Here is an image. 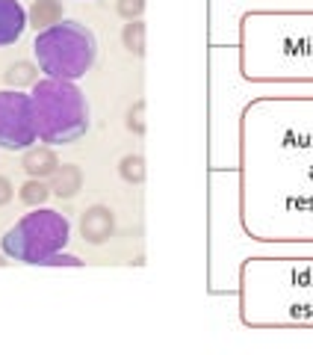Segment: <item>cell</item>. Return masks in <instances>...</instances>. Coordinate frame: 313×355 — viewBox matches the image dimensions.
<instances>
[{
    "mask_svg": "<svg viewBox=\"0 0 313 355\" xmlns=\"http://www.w3.org/2000/svg\"><path fill=\"white\" fill-rule=\"evenodd\" d=\"M240 222L257 243L313 249V86L245 104Z\"/></svg>",
    "mask_w": 313,
    "mask_h": 355,
    "instance_id": "6da1fadb",
    "label": "cell"
},
{
    "mask_svg": "<svg viewBox=\"0 0 313 355\" xmlns=\"http://www.w3.org/2000/svg\"><path fill=\"white\" fill-rule=\"evenodd\" d=\"M237 48L245 80L313 86V9H251L240 21Z\"/></svg>",
    "mask_w": 313,
    "mask_h": 355,
    "instance_id": "7a4b0ae2",
    "label": "cell"
},
{
    "mask_svg": "<svg viewBox=\"0 0 313 355\" xmlns=\"http://www.w3.org/2000/svg\"><path fill=\"white\" fill-rule=\"evenodd\" d=\"M240 317L251 329H313V249L245 258Z\"/></svg>",
    "mask_w": 313,
    "mask_h": 355,
    "instance_id": "3957f363",
    "label": "cell"
},
{
    "mask_svg": "<svg viewBox=\"0 0 313 355\" xmlns=\"http://www.w3.org/2000/svg\"><path fill=\"white\" fill-rule=\"evenodd\" d=\"M33 110H36V130L44 146H71L83 139L92 119H89L86 92L74 80L42 77L33 86Z\"/></svg>",
    "mask_w": 313,
    "mask_h": 355,
    "instance_id": "277c9868",
    "label": "cell"
},
{
    "mask_svg": "<svg viewBox=\"0 0 313 355\" xmlns=\"http://www.w3.org/2000/svg\"><path fill=\"white\" fill-rule=\"evenodd\" d=\"M33 53L44 77L77 83L80 77H86V71H92L98 60V36L83 21L62 18L60 24L36 33Z\"/></svg>",
    "mask_w": 313,
    "mask_h": 355,
    "instance_id": "5b68a950",
    "label": "cell"
},
{
    "mask_svg": "<svg viewBox=\"0 0 313 355\" xmlns=\"http://www.w3.org/2000/svg\"><path fill=\"white\" fill-rule=\"evenodd\" d=\"M69 240H71L69 216L53 207H33V214H24L0 237V252L9 261L42 266L44 258H51L53 252L69 246Z\"/></svg>",
    "mask_w": 313,
    "mask_h": 355,
    "instance_id": "8992f818",
    "label": "cell"
},
{
    "mask_svg": "<svg viewBox=\"0 0 313 355\" xmlns=\"http://www.w3.org/2000/svg\"><path fill=\"white\" fill-rule=\"evenodd\" d=\"M39 142L36 110L24 89H0V148L27 151Z\"/></svg>",
    "mask_w": 313,
    "mask_h": 355,
    "instance_id": "52a82bcc",
    "label": "cell"
},
{
    "mask_svg": "<svg viewBox=\"0 0 313 355\" xmlns=\"http://www.w3.org/2000/svg\"><path fill=\"white\" fill-rule=\"evenodd\" d=\"M113 231H116V216L109 207L92 205L80 214V234L86 243H92V246H104V243L113 237Z\"/></svg>",
    "mask_w": 313,
    "mask_h": 355,
    "instance_id": "ba28073f",
    "label": "cell"
},
{
    "mask_svg": "<svg viewBox=\"0 0 313 355\" xmlns=\"http://www.w3.org/2000/svg\"><path fill=\"white\" fill-rule=\"evenodd\" d=\"M30 27L27 9L21 6V0H0V48L15 44L24 30Z\"/></svg>",
    "mask_w": 313,
    "mask_h": 355,
    "instance_id": "9c48e42d",
    "label": "cell"
},
{
    "mask_svg": "<svg viewBox=\"0 0 313 355\" xmlns=\"http://www.w3.org/2000/svg\"><path fill=\"white\" fill-rule=\"evenodd\" d=\"M60 157L57 151H53V146H30L24 151V157H21V169H24L30 178H51L53 172L60 169Z\"/></svg>",
    "mask_w": 313,
    "mask_h": 355,
    "instance_id": "30bf717a",
    "label": "cell"
},
{
    "mask_svg": "<svg viewBox=\"0 0 313 355\" xmlns=\"http://www.w3.org/2000/svg\"><path fill=\"white\" fill-rule=\"evenodd\" d=\"M62 18H65L62 0H33V6L27 9V21H30V27L36 30V33L48 30L53 24H60Z\"/></svg>",
    "mask_w": 313,
    "mask_h": 355,
    "instance_id": "8fae6325",
    "label": "cell"
},
{
    "mask_svg": "<svg viewBox=\"0 0 313 355\" xmlns=\"http://www.w3.org/2000/svg\"><path fill=\"white\" fill-rule=\"evenodd\" d=\"M83 190V172L74 163H62L57 172L51 175V193L57 198H74Z\"/></svg>",
    "mask_w": 313,
    "mask_h": 355,
    "instance_id": "7c38bea8",
    "label": "cell"
},
{
    "mask_svg": "<svg viewBox=\"0 0 313 355\" xmlns=\"http://www.w3.org/2000/svg\"><path fill=\"white\" fill-rule=\"evenodd\" d=\"M3 80H6L9 89H33L39 83V65L30 62V60H18L6 69Z\"/></svg>",
    "mask_w": 313,
    "mask_h": 355,
    "instance_id": "4fadbf2b",
    "label": "cell"
},
{
    "mask_svg": "<svg viewBox=\"0 0 313 355\" xmlns=\"http://www.w3.org/2000/svg\"><path fill=\"white\" fill-rule=\"evenodd\" d=\"M18 198L24 202L27 207H44V202L51 198V187L42 181V178H30L27 184H21Z\"/></svg>",
    "mask_w": 313,
    "mask_h": 355,
    "instance_id": "5bb4252c",
    "label": "cell"
},
{
    "mask_svg": "<svg viewBox=\"0 0 313 355\" xmlns=\"http://www.w3.org/2000/svg\"><path fill=\"white\" fill-rule=\"evenodd\" d=\"M121 42L133 57H145V24L142 21H127L125 30H121Z\"/></svg>",
    "mask_w": 313,
    "mask_h": 355,
    "instance_id": "9a60e30c",
    "label": "cell"
},
{
    "mask_svg": "<svg viewBox=\"0 0 313 355\" xmlns=\"http://www.w3.org/2000/svg\"><path fill=\"white\" fill-rule=\"evenodd\" d=\"M118 172L127 184H142L145 181V160L139 157V154H127V157H121Z\"/></svg>",
    "mask_w": 313,
    "mask_h": 355,
    "instance_id": "2e32d148",
    "label": "cell"
},
{
    "mask_svg": "<svg viewBox=\"0 0 313 355\" xmlns=\"http://www.w3.org/2000/svg\"><path fill=\"white\" fill-rule=\"evenodd\" d=\"M116 12L125 21H139L145 12V0H116Z\"/></svg>",
    "mask_w": 313,
    "mask_h": 355,
    "instance_id": "e0dca14e",
    "label": "cell"
},
{
    "mask_svg": "<svg viewBox=\"0 0 313 355\" xmlns=\"http://www.w3.org/2000/svg\"><path fill=\"white\" fill-rule=\"evenodd\" d=\"M42 266H83V261L77 258V254L60 249V252H53L51 258H44V261H42Z\"/></svg>",
    "mask_w": 313,
    "mask_h": 355,
    "instance_id": "ac0fdd59",
    "label": "cell"
},
{
    "mask_svg": "<svg viewBox=\"0 0 313 355\" xmlns=\"http://www.w3.org/2000/svg\"><path fill=\"white\" fill-rule=\"evenodd\" d=\"M142 116H145V101H139L136 107L130 110V116H127V128H130V130H136L139 137L145 133V119H142Z\"/></svg>",
    "mask_w": 313,
    "mask_h": 355,
    "instance_id": "d6986e66",
    "label": "cell"
},
{
    "mask_svg": "<svg viewBox=\"0 0 313 355\" xmlns=\"http://www.w3.org/2000/svg\"><path fill=\"white\" fill-rule=\"evenodd\" d=\"M15 198V184L6 175H0V207H6Z\"/></svg>",
    "mask_w": 313,
    "mask_h": 355,
    "instance_id": "ffe728a7",
    "label": "cell"
},
{
    "mask_svg": "<svg viewBox=\"0 0 313 355\" xmlns=\"http://www.w3.org/2000/svg\"><path fill=\"white\" fill-rule=\"evenodd\" d=\"M3 263H6V261H3V252H0V266H3Z\"/></svg>",
    "mask_w": 313,
    "mask_h": 355,
    "instance_id": "44dd1931",
    "label": "cell"
}]
</instances>
